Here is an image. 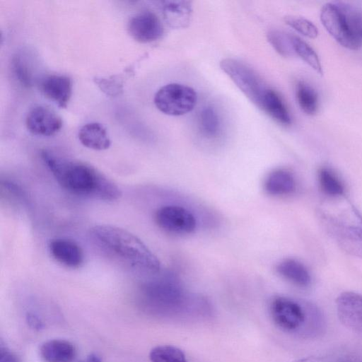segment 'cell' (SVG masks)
<instances>
[{
  "label": "cell",
  "instance_id": "83f0119b",
  "mask_svg": "<svg viewBox=\"0 0 362 362\" xmlns=\"http://www.w3.org/2000/svg\"><path fill=\"white\" fill-rule=\"evenodd\" d=\"M119 79L115 76L110 78H97L96 83L107 95H117L122 90V83Z\"/></svg>",
  "mask_w": 362,
  "mask_h": 362
},
{
  "label": "cell",
  "instance_id": "5bb4252c",
  "mask_svg": "<svg viewBox=\"0 0 362 362\" xmlns=\"http://www.w3.org/2000/svg\"><path fill=\"white\" fill-rule=\"evenodd\" d=\"M161 3L164 18L170 27L180 29L189 25L192 16V1L175 0Z\"/></svg>",
  "mask_w": 362,
  "mask_h": 362
},
{
  "label": "cell",
  "instance_id": "6da1fadb",
  "mask_svg": "<svg viewBox=\"0 0 362 362\" xmlns=\"http://www.w3.org/2000/svg\"><path fill=\"white\" fill-rule=\"evenodd\" d=\"M41 157L59 185L71 194L106 202L122 196L118 186L90 164L64 158L45 149Z\"/></svg>",
  "mask_w": 362,
  "mask_h": 362
},
{
  "label": "cell",
  "instance_id": "8fae6325",
  "mask_svg": "<svg viewBox=\"0 0 362 362\" xmlns=\"http://www.w3.org/2000/svg\"><path fill=\"white\" fill-rule=\"evenodd\" d=\"M25 125L33 134L50 136L61 129L62 120L53 110L38 105L28 112L25 118Z\"/></svg>",
  "mask_w": 362,
  "mask_h": 362
},
{
  "label": "cell",
  "instance_id": "f546056e",
  "mask_svg": "<svg viewBox=\"0 0 362 362\" xmlns=\"http://www.w3.org/2000/svg\"><path fill=\"white\" fill-rule=\"evenodd\" d=\"M326 362H362V358L353 356L325 357Z\"/></svg>",
  "mask_w": 362,
  "mask_h": 362
},
{
  "label": "cell",
  "instance_id": "44dd1931",
  "mask_svg": "<svg viewBox=\"0 0 362 362\" xmlns=\"http://www.w3.org/2000/svg\"><path fill=\"white\" fill-rule=\"evenodd\" d=\"M296 95L300 109L308 115H314L317 110L318 99L315 90L303 81L296 85Z\"/></svg>",
  "mask_w": 362,
  "mask_h": 362
},
{
  "label": "cell",
  "instance_id": "4dcf8cb0",
  "mask_svg": "<svg viewBox=\"0 0 362 362\" xmlns=\"http://www.w3.org/2000/svg\"><path fill=\"white\" fill-rule=\"evenodd\" d=\"M0 362H18L16 356L6 348L1 347Z\"/></svg>",
  "mask_w": 362,
  "mask_h": 362
},
{
  "label": "cell",
  "instance_id": "f1b7e54d",
  "mask_svg": "<svg viewBox=\"0 0 362 362\" xmlns=\"http://www.w3.org/2000/svg\"><path fill=\"white\" fill-rule=\"evenodd\" d=\"M25 319L28 325L34 330L40 331L45 327L43 322L36 314L28 313Z\"/></svg>",
  "mask_w": 362,
  "mask_h": 362
},
{
  "label": "cell",
  "instance_id": "ac0fdd59",
  "mask_svg": "<svg viewBox=\"0 0 362 362\" xmlns=\"http://www.w3.org/2000/svg\"><path fill=\"white\" fill-rule=\"evenodd\" d=\"M276 272L284 279L300 287H307L311 276L306 267L295 259H285L276 266Z\"/></svg>",
  "mask_w": 362,
  "mask_h": 362
},
{
  "label": "cell",
  "instance_id": "e0dca14e",
  "mask_svg": "<svg viewBox=\"0 0 362 362\" xmlns=\"http://www.w3.org/2000/svg\"><path fill=\"white\" fill-rule=\"evenodd\" d=\"M78 139L84 146L96 151L106 150L111 144L106 128L98 122L84 124L78 132Z\"/></svg>",
  "mask_w": 362,
  "mask_h": 362
},
{
  "label": "cell",
  "instance_id": "4fadbf2b",
  "mask_svg": "<svg viewBox=\"0 0 362 362\" xmlns=\"http://www.w3.org/2000/svg\"><path fill=\"white\" fill-rule=\"evenodd\" d=\"M49 250L59 263L70 268H78L83 262L84 255L81 247L67 238H55L50 241Z\"/></svg>",
  "mask_w": 362,
  "mask_h": 362
},
{
  "label": "cell",
  "instance_id": "3957f363",
  "mask_svg": "<svg viewBox=\"0 0 362 362\" xmlns=\"http://www.w3.org/2000/svg\"><path fill=\"white\" fill-rule=\"evenodd\" d=\"M269 313L278 328L301 338H317L326 329L322 310L308 301L276 296L271 301Z\"/></svg>",
  "mask_w": 362,
  "mask_h": 362
},
{
  "label": "cell",
  "instance_id": "d6a6232c",
  "mask_svg": "<svg viewBox=\"0 0 362 362\" xmlns=\"http://www.w3.org/2000/svg\"><path fill=\"white\" fill-rule=\"evenodd\" d=\"M80 362H102V361L97 354H90Z\"/></svg>",
  "mask_w": 362,
  "mask_h": 362
},
{
  "label": "cell",
  "instance_id": "2e32d148",
  "mask_svg": "<svg viewBox=\"0 0 362 362\" xmlns=\"http://www.w3.org/2000/svg\"><path fill=\"white\" fill-rule=\"evenodd\" d=\"M40 353L45 362H71L75 358L76 349L70 341L56 339L45 341Z\"/></svg>",
  "mask_w": 362,
  "mask_h": 362
},
{
  "label": "cell",
  "instance_id": "5b68a950",
  "mask_svg": "<svg viewBox=\"0 0 362 362\" xmlns=\"http://www.w3.org/2000/svg\"><path fill=\"white\" fill-rule=\"evenodd\" d=\"M318 216L322 227L344 251L362 258V218L358 214L353 221L324 211Z\"/></svg>",
  "mask_w": 362,
  "mask_h": 362
},
{
  "label": "cell",
  "instance_id": "9a60e30c",
  "mask_svg": "<svg viewBox=\"0 0 362 362\" xmlns=\"http://www.w3.org/2000/svg\"><path fill=\"white\" fill-rule=\"evenodd\" d=\"M296 187V180L293 174L281 168L270 172L264 182L266 192L275 197L291 194L295 191Z\"/></svg>",
  "mask_w": 362,
  "mask_h": 362
},
{
  "label": "cell",
  "instance_id": "603a6c76",
  "mask_svg": "<svg viewBox=\"0 0 362 362\" xmlns=\"http://www.w3.org/2000/svg\"><path fill=\"white\" fill-rule=\"evenodd\" d=\"M291 40L295 54L317 73L322 74V68L318 55L306 42L301 38L291 35Z\"/></svg>",
  "mask_w": 362,
  "mask_h": 362
},
{
  "label": "cell",
  "instance_id": "d4e9b609",
  "mask_svg": "<svg viewBox=\"0 0 362 362\" xmlns=\"http://www.w3.org/2000/svg\"><path fill=\"white\" fill-rule=\"evenodd\" d=\"M267 37L270 45L281 56L290 57L295 54L290 34L272 30L267 33Z\"/></svg>",
  "mask_w": 362,
  "mask_h": 362
},
{
  "label": "cell",
  "instance_id": "9c48e42d",
  "mask_svg": "<svg viewBox=\"0 0 362 362\" xmlns=\"http://www.w3.org/2000/svg\"><path fill=\"white\" fill-rule=\"evenodd\" d=\"M336 310L341 324L362 337V294L341 293L336 300Z\"/></svg>",
  "mask_w": 362,
  "mask_h": 362
},
{
  "label": "cell",
  "instance_id": "52a82bcc",
  "mask_svg": "<svg viewBox=\"0 0 362 362\" xmlns=\"http://www.w3.org/2000/svg\"><path fill=\"white\" fill-rule=\"evenodd\" d=\"M154 104L161 112L170 116H180L191 112L197 101L196 91L180 83H169L155 94Z\"/></svg>",
  "mask_w": 362,
  "mask_h": 362
},
{
  "label": "cell",
  "instance_id": "7402d4cb",
  "mask_svg": "<svg viewBox=\"0 0 362 362\" xmlns=\"http://www.w3.org/2000/svg\"><path fill=\"white\" fill-rule=\"evenodd\" d=\"M318 179L322 192L327 196L337 198L344 194L342 182L331 169L322 168L318 173Z\"/></svg>",
  "mask_w": 362,
  "mask_h": 362
},
{
  "label": "cell",
  "instance_id": "7a4b0ae2",
  "mask_svg": "<svg viewBox=\"0 0 362 362\" xmlns=\"http://www.w3.org/2000/svg\"><path fill=\"white\" fill-rule=\"evenodd\" d=\"M96 246L127 267L149 274L160 270V263L148 247L132 233L111 225H97L90 231Z\"/></svg>",
  "mask_w": 362,
  "mask_h": 362
},
{
  "label": "cell",
  "instance_id": "ffe728a7",
  "mask_svg": "<svg viewBox=\"0 0 362 362\" xmlns=\"http://www.w3.org/2000/svg\"><path fill=\"white\" fill-rule=\"evenodd\" d=\"M201 133L208 139L216 137L221 129V121L216 110L211 106L204 107L199 117Z\"/></svg>",
  "mask_w": 362,
  "mask_h": 362
},
{
  "label": "cell",
  "instance_id": "cb8c5ba5",
  "mask_svg": "<svg viewBox=\"0 0 362 362\" xmlns=\"http://www.w3.org/2000/svg\"><path fill=\"white\" fill-rule=\"evenodd\" d=\"M151 362H187L185 353L171 345H160L153 348L149 353Z\"/></svg>",
  "mask_w": 362,
  "mask_h": 362
},
{
  "label": "cell",
  "instance_id": "30bf717a",
  "mask_svg": "<svg viewBox=\"0 0 362 362\" xmlns=\"http://www.w3.org/2000/svg\"><path fill=\"white\" fill-rule=\"evenodd\" d=\"M129 35L141 43L153 42L163 33V27L159 18L151 11H144L133 16L129 21Z\"/></svg>",
  "mask_w": 362,
  "mask_h": 362
},
{
  "label": "cell",
  "instance_id": "8992f818",
  "mask_svg": "<svg viewBox=\"0 0 362 362\" xmlns=\"http://www.w3.org/2000/svg\"><path fill=\"white\" fill-rule=\"evenodd\" d=\"M220 67L241 92L259 108L268 88L255 70L245 63L233 58L222 59Z\"/></svg>",
  "mask_w": 362,
  "mask_h": 362
},
{
  "label": "cell",
  "instance_id": "d6986e66",
  "mask_svg": "<svg viewBox=\"0 0 362 362\" xmlns=\"http://www.w3.org/2000/svg\"><path fill=\"white\" fill-rule=\"evenodd\" d=\"M259 108L280 124L288 125L291 122V117L286 105L273 89L268 88L266 90Z\"/></svg>",
  "mask_w": 362,
  "mask_h": 362
},
{
  "label": "cell",
  "instance_id": "4316f807",
  "mask_svg": "<svg viewBox=\"0 0 362 362\" xmlns=\"http://www.w3.org/2000/svg\"><path fill=\"white\" fill-rule=\"evenodd\" d=\"M13 69L16 78L24 86L29 87L31 86L32 79L29 68L20 56L14 57Z\"/></svg>",
  "mask_w": 362,
  "mask_h": 362
},
{
  "label": "cell",
  "instance_id": "484cf974",
  "mask_svg": "<svg viewBox=\"0 0 362 362\" xmlns=\"http://www.w3.org/2000/svg\"><path fill=\"white\" fill-rule=\"evenodd\" d=\"M284 20L288 25L308 37L315 38L318 35L317 27L306 18L296 16H287L284 17Z\"/></svg>",
  "mask_w": 362,
  "mask_h": 362
},
{
  "label": "cell",
  "instance_id": "ba28073f",
  "mask_svg": "<svg viewBox=\"0 0 362 362\" xmlns=\"http://www.w3.org/2000/svg\"><path fill=\"white\" fill-rule=\"evenodd\" d=\"M155 221L160 228L175 234H190L197 226L194 214L185 206L177 204L160 207L155 213Z\"/></svg>",
  "mask_w": 362,
  "mask_h": 362
},
{
  "label": "cell",
  "instance_id": "1f68e13d",
  "mask_svg": "<svg viewBox=\"0 0 362 362\" xmlns=\"http://www.w3.org/2000/svg\"><path fill=\"white\" fill-rule=\"evenodd\" d=\"M293 362H325L324 357L308 356L297 359Z\"/></svg>",
  "mask_w": 362,
  "mask_h": 362
},
{
  "label": "cell",
  "instance_id": "7c38bea8",
  "mask_svg": "<svg viewBox=\"0 0 362 362\" xmlns=\"http://www.w3.org/2000/svg\"><path fill=\"white\" fill-rule=\"evenodd\" d=\"M40 89L47 98L64 108L71 96L72 83L70 78L64 75H48L41 80Z\"/></svg>",
  "mask_w": 362,
  "mask_h": 362
},
{
  "label": "cell",
  "instance_id": "277c9868",
  "mask_svg": "<svg viewBox=\"0 0 362 362\" xmlns=\"http://www.w3.org/2000/svg\"><path fill=\"white\" fill-rule=\"evenodd\" d=\"M320 20L327 32L343 47L357 49L362 46V13L344 3H327Z\"/></svg>",
  "mask_w": 362,
  "mask_h": 362
}]
</instances>
